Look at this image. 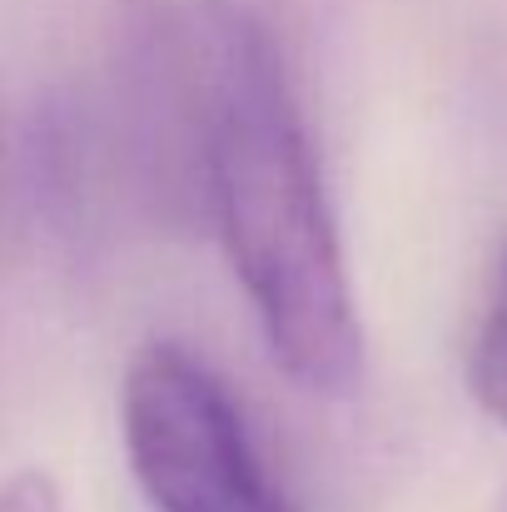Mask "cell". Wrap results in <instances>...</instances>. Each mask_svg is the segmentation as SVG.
Instances as JSON below:
<instances>
[{"mask_svg":"<svg viewBox=\"0 0 507 512\" xmlns=\"http://www.w3.org/2000/svg\"><path fill=\"white\" fill-rule=\"evenodd\" d=\"M194 130L209 209L274 363L319 398L363 378L338 224L274 35L224 0L189 5Z\"/></svg>","mask_w":507,"mask_h":512,"instance_id":"cell-1","label":"cell"},{"mask_svg":"<svg viewBox=\"0 0 507 512\" xmlns=\"http://www.w3.org/2000/svg\"><path fill=\"white\" fill-rule=\"evenodd\" d=\"M120 423L135 483L160 512H299L229 383L179 343L135 353Z\"/></svg>","mask_w":507,"mask_h":512,"instance_id":"cell-2","label":"cell"},{"mask_svg":"<svg viewBox=\"0 0 507 512\" xmlns=\"http://www.w3.org/2000/svg\"><path fill=\"white\" fill-rule=\"evenodd\" d=\"M468 383L478 408L507 428V249L493 264L488 279V299H483V319L473 334V363H468Z\"/></svg>","mask_w":507,"mask_h":512,"instance_id":"cell-3","label":"cell"},{"mask_svg":"<svg viewBox=\"0 0 507 512\" xmlns=\"http://www.w3.org/2000/svg\"><path fill=\"white\" fill-rule=\"evenodd\" d=\"M0 512H60V493L45 473H20L0 483Z\"/></svg>","mask_w":507,"mask_h":512,"instance_id":"cell-4","label":"cell"},{"mask_svg":"<svg viewBox=\"0 0 507 512\" xmlns=\"http://www.w3.org/2000/svg\"><path fill=\"white\" fill-rule=\"evenodd\" d=\"M498 512H507V498H503V503H498Z\"/></svg>","mask_w":507,"mask_h":512,"instance_id":"cell-5","label":"cell"}]
</instances>
